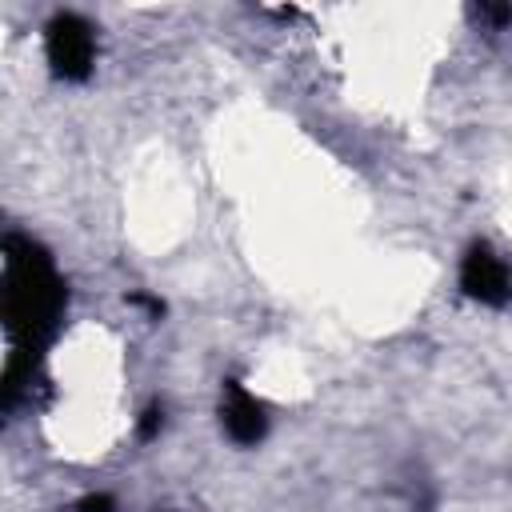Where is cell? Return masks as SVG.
Returning <instances> with one entry per match:
<instances>
[{
  "instance_id": "6da1fadb",
  "label": "cell",
  "mask_w": 512,
  "mask_h": 512,
  "mask_svg": "<svg viewBox=\"0 0 512 512\" xmlns=\"http://www.w3.org/2000/svg\"><path fill=\"white\" fill-rule=\"evenodd\" d=\"M68 308L64 276L56 272L44 244L32 236H4V332H8V368H4V408L16 404L20 372L32 368L40 348L56 336V324Z\"/></svg>"
},
{
  "instance_id": "7a4b0ae2",
  "label": "cell",
  "mask_w": 512,
  "mask_h": 512,
  "mask_svg": "<svg viewBox=\"0 0 512 512\" xmlns=\"http://www.w3.org/2000/svg\"><path fill=\"white\" fill-rule=\"evenodd\" d=\"M44 56L52 76L60 80H88L92 60H96V36L92 24L76 12H60L44 28Z\"/></svg>"
},
{
  "instance_id": "3957f363",
  "label": "cell",
  "mask_w": 512,
  "mask_h": 512,
  "mask_svg": "<svg viewBox=\"0 0 512 512\" xmlns=\"http://www.w3.org/2000/svg\"><path fill=\"white\" fill-rule=\"evenodd\" d=\"M460 288H464V296H472L488 308H504L512 300V272L488 244H472L460 260Z\"/></svg>"
},
{
  "instance_id": "277c9868",
  "label": "cell",
  "mask_w": 512,
  "mask_h": 512,
  "mask_svg": "<svg viewBox=\"0 0 512 512\" xmlns=\"http://www.w3.org/2000/svg\"><path fill=\"white\" fill-rule=\"evenodd\" d=\"M224 432L236 440V444H256L264 440L268 432V416H264V404L240 384V380H224Z\"/></svg>"
},
{
  "instance_id": "5b68a950",
  "label": "cell",
  "mask_w": 512,
  "mask_h": 512,
  "mask_svg": "<svg viewBox=\"0 0 512 512\" xmlns=\"http://www.w3.org/2000/svg\"><path fill=\"white\" fill-rule=\"evenodd\" d=\"M476 16H480V20H488L492 28L512 24V8H508V4H480V8H476Z\"/></svg>"
},
{
  "instance_id": "8992f818",
  "label": "cell",
  "mask_w": 512,
  "mask_h": 512,
  "mask_svg": "<svg viewBox=\"0 0 512 512\" xmlns=\"http://www.w3.org/2000/svg\"><path fill=\"white\" fill-rule=\"evenodd\" d=\"M128 304L144 308V312H148V316H156V320L164 316V300H160V296H148V292H132V296H128Z\"/></svg>"
},
{
  "instance_id": "52a82bcc",
  "label": "cell",
  "mask_w": 512,
  "mask_h": 512,
  "mask_svg": "<svg viewBox=\"0 0 512 512\" xmlns=\"http://www.w3.org/2000/svg\"><path fill=\"white\" fill-rule=\"evenodd\" d=\"M160 424H164V412H160V408H148V412L140 416V428H136L140 440H152V436L160 432Z\"/></svg>"
},
{
  "instance_id": "ba28073f",
  "label": "cell",
  "mask_w": 512,
  "mask_h": 512,
  "mask_svg": "<svg viewBox=\"0 0 512 512\" xmlns=\"http://www.w3.org/2000/svg\"><path fill=\"white\" fill-rule=\"evenodd\" d=\"M76 512H112V496L108 492H92L76 504Z\"/></svg>"
}]
</instances>
